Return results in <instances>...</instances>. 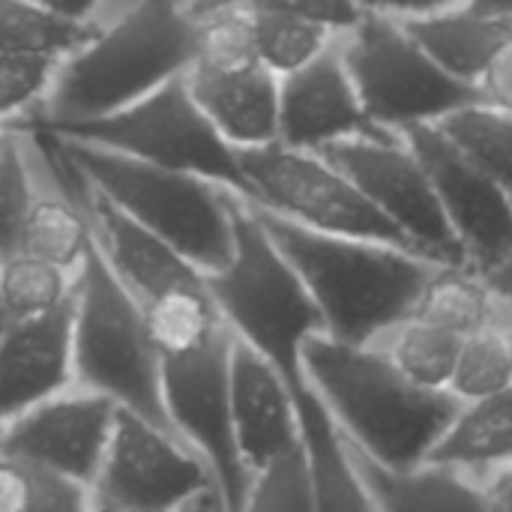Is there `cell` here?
Returning a JSON list of instances; mask_svg holds the SVG:
<instances>
[{"label": "cell", "mask_w": 512, "mask_h": 512, "mask_svg": "<svg viewBox=\"0 0 512 512\" xmlns=\"http://www.w3.org/2000/svg\"><path fill=\"white\" fill-rule=\"evenodd\" d=\"M243 512H315L303 444L252 474Z\"/></svg>", "instance_id": "1f68e13d"}, {"label": "cell", "mask_w": 512, "mask_h": 512, "mask_svg": "<svg viewBox=\"0 0 512 512\" xmlns=\"http://www.w3.org/2000/svg\"><path fill=\"white\" fill-rule=\"evenodd\" d=\"M75 276L30 252L0 261V300L12 321H27L66 306L75 297Z\"/></svg>", "instance_id": "4316f807"}, {"label": "cell", "mask_w": 512, "mask_h": 512, "mask_svg": "<svg viewBox=\"0 0 512 512\" xmlns=\"http://www.w3.org/2000/svg\"><path fill=\"white\" fill-rule=\"evenodd\" d=\"M255 213L306 282L324 318V336L339 342L372 345L405 321L438 267V261L402 246L318 234L261 207Z\"/></svg>", "instance_id": "7a4b0ae2"}, {"label": "cell", "mask_w": 512, "mask_h": 512, "mask_svg": "<svg viewBox=\"0 0 512 512\" xmlns=\"http://www.w3.org/2000/svg\"><path fill=\"white\" fill-rule=\"evenodd\" d=\"M405 24L417 36V42L450 75H456L459 81H465V84H471L477 90V78H480L492 48L510 30L512 21L483 18L477 12L459 6V9L426 15V18H408Z\"/></svg>", "instance_id": "44dd1931"}, {"label": "cell", "mask_w": 512, "mask_h": 512, "mask_svg": "<svg viewBox=\"0 0 512 512\" xmlns=\"http://www.w3.org/2000/svg\"><path fill=\"white\" fill-rule=\"evenodd\" d=\"M477 93H480V102L504 108L512 114V24L501 36V42L492 48L477 78Z\"/></svg>", "instance_id": "d590c367"}, {"label": "cell", "mask_w": 512, "mask_h": 512, "mask_svg": "<svg viewBox=\"0 0 512 512\" xmlns=\"http://www.w3.org/2000/svg\"><path fill=\"white\" fill-rule=\"evenodd\" d=\"M342 54L369 117L396 135L420 123H438L480 99L393 15L366 9L363 21L342 36Z\"/></svg>", "instance_id": "ba28073f"}, {"label": "cell", "mask_w": 512, "mask_h": 512, "mask_svg": "<svg viewBox=\"0 0 512 512\" xmlns=\"http://www.w3.org/2000/svg\"><path fill=\"white\" fill-rule=\"evenodd\" d=\"M180 512H219V501H216V495L210 492V495H201L198 501H192L186 510Z\"/></svg>", "instance_id": "7bdbcfd3"}, {"label": "cell", "mask_w": 512, "mask_h": 512, "mask_svg": "<svg viewBox=\"0 0 512 512\" xmlns=\"http://www.w3.org/2000/svg\"><path fill=\"white\" fill-rule=\"evenodd\" d=\"M294 396L300 411L315 512H378L345 435L339 432L336 420L330 417V411L306 378L294 384Z\"/></svg>", "instance_id": "ac0fdd59"}, {"label": "cell", "mask_w": 512, "mask_h": 512, "mask_svg": "<svg viewBox=\"0 0 512 512\" xmlns=\"http://www.w3.org/2000/svg\"><path fill=\"white\" fill-rule=\"evenodd\" d=\"M240 165L249 183V204L279 219L318 234L378 240L417 252L411 240L321 150H297L273 141L267 147L240 150Z\"/></svg>", "instance_id": "9c48e42d"}, {"label": "cell", "mask_w": 512, "mask_h": 512, "mask_svg": "<svg viewBox=\"0 0 512 512\" xmlns=\"http://www.w3.org/2000/svg\"><path fill=\"white\" fill-rule=\"evenodd\" d=\"M102 24L93 18L63 15L39 0H0V51L72 57L99 36Z\"/></svg>", "instance_id": "603a6c76"}, {"label": "cell", "mask_w": 512, "mask_h": 512, "mask_svg": "<svg viewBox=\"0 0 512 512\" xmlns=\"http://www.w3.org/2000/svg\"><path fill=\"white\" fill-rule=\"evenodd\" d=\"M72 372L81 390L99 393L117 408L174 432L162 399L159 351L144 309L96 240L75 276Z\"/></svg>", "instance_id": "8992f818"}, {"label": "cell", "mask_w": 512, "mask_h": 512, "mask_svg": "<svg viewBox=\"0 0 512 512\" xmlns=\"http://www.w3.org/2000/svg\"><path fill=\"white\" fill-rule=\"evenodd\" d=\"M336 168H342L360 192L411 240V246L438 264H465L432 177L420 156L402 135L390 138H354L321 150Z\"/></svg>", "instance_id": "30bf717a"}, {"label": "cell", "mask_w": 512, "mask_h": 512, "mask_svg": "<svg viewBox=\"0 0 512 512\" xmlns=\"http://www.w3.org/2000/svg\"><path fill=\"white\" fill-rule=\"evenodd\" d=\"M252 27H255V51L261 66H267L279 78L309 66L336 39L330 30L318 24H309L303 18L267 6L252 9Z\"/></svg>", "instance_id": "f1b7e54d"}, {"label": "cell", "mask_w": 512, "mask_h": 512, "mask_svg": "<svg viewBox=\"0 0 512 512\" xmlns=\"http://www.w3.org/2000/svg\"><path fill=\"white\" fill-rule=\"evenodd\" d=\"M216 495L210 468L174 432L117 411L93 501L135 512H180L201 495Z\"/></svg>", "instance_id": "8fae6325"}, {"label": "cell", "mask_w": 512, "mask_h": 512, "mask_svg": "<svg viewBox=\"0 0 512 512\" xmlns=\"http://www.w3.org/2000/svg\"><path fill=\"white\" fill-rule=\"evenodd\" d=\"M477 168L512 195V114L504 108L471 102L435 123Z\"/></svg>", "instance_id": "484cf974"}, {"label": "cell", "mask_w": 512, "mask_h": 512, "mask_svg": "<svg viewBox=\"0 0 512 512\" xmlns=\"http://www.w3.org/2000/svg\"><path fill=\"white\" fill-rule=\"evenodd\" d=\"M228 405L234 441L249 474L303 444L294 384L240 339H234L231 348Z\"/></svg>", "instance_id": "9a60e30c"}, {"label": "cell", "mask_w": 512, "mask_h": 512, "mask_svg": "<svg viewBox=\"0 0 512 512\" xmlns=\"http://www.w3.org/2000/svg\"><path fill=\"white\" fill-rule=\"evenodd\" d=\"M33 135L78 141L111 150L147 165L198 174L249 201V183L240 165V150L231 147L210 117L195 102L186 75L162 84L138 102L84 120H30Z\"/></svg>", "instance_id": "52a82bcc"}, {"label": "cell", "mask_w": 512, "mask_h": 512, "mask_svg": "<svg viewBox=\"0 0 512 512\" xmlns=\"http://www.w3.org/2000/svg\"><path fill=\"white\" fill-rule=\"evenodd\" d=\"M465 9H471L483 18L512 21V0H465Z\"/></svg>", "instance_id": "60d3db41"}, {"label": "cell", "mask_w": 512, "mask_h": 512, "mask_svg": "<svg viewBox=\"0 0 512 512\" xmlns=\"http://www.w3.org/2000/svg\"><path fill=\"white\" fill-rule=\"evenodd\" d=\"M512 387V351L504 339V333L498 330V324L468 336L462 342L453 378L447 393L465 405V402H477V399H489L498 396Z\"/></svg>", "instance_id": "f546056e"}, {"label": "cell", "mask_w": 512, "mask_h": 512, "mask_svg": "<svg viewBox=\"0 0 512 512\" xmlns=\"http://www.w3.org/2000/svg\"><path fill=\"white\" fill-rule=\"evenodd\" d=\"M72 312L75 297L48 315L12 321L0 336V426L75 384Z\"/></svg>", "instance_id": "2e32d148"}, {"label": "cell", "mask_w": 512, "mask_h": 512, "mask_svg": "<svg viewBox=\"0 0 512 512\" xmlns=\"http://www.w3.org/2000/svg\"><path fill=\"white\" fill-rule=\"evenodd\" d=\"M501 300L486 285L483 273L465 264H438L426 279L411 315H420L459 339H468L498 324Z\"/></svg>", "instance_id": "7402d4cb"}, {"label": "cell", "mask_w": 512, "mask_h": 512, "mask_svg": "<svg viewBox=\"0 0 512 512\" xmlns=\"http://www.w3.org/2000/svg\"><path fill=\"white\" fill-rule=\"evenodd\" d=\"M426 165L441 210L465 249L468 267L486 273L512 252V195L477 168L435 123L399 132Z\"/></svg>", "instance_id": "7c38bea8"}, {"label": "cell", "mask_w": 512, "mask_h": 512, "mask_svg": "<svg viewBox=\"0 0 512 512\" xmlns=\"http://www.w3.org/2000/svg\"><path fill=\"white\" fill-rule=\"evenodd\" d=\"M462 342L456 333L420 318L408 315L405 321L393 324L384 336H378L372 345L381 348V354L417 387L447 393Z\"/></svg>", "instance_id": "cb8c5ba5"}, {"label": "cell", "mask_w": 512, "mask_h": 512, "mask_svg": "<svg viewBox=\"0 0 512 512\" xmlns=\"http://www.w3.org/2000/svg\"><path fill=\"white\" fill-rule=\"evenodd\" d=\"M303 378L318 393L345 441L384 468H417L453 423L450 393L408 381L375 345L312 336L303 348Z\"/></svg>", "instance_id": "6da1fadb"}, {"label": "cell", "mask_w": 512, "mask_h": 512, "mask_svg": "<svg viewBox=\"0 0 512 512\" xmlns=\"http://www.w3.org/2000/svg\"><path fill=\"white\" fill-rule=\"evenodd\" d=\"M198 21L195 36V60L201 69H240L261 63L255 51V27L252 9H222ZM189 66V69H192Z\"/></svg>", "instance_id": "4dcf8cb0"}, {"label": "cell", "mask_w": 512, "mask_h": 512, "mask_svg": "<svg viewBox=\"0 0 512 512\" xmlns=\"http://www.w3.org/2000/svg\"><path fill=\"white\" fill-rule=\"evenodd\" d=\"M9 138H12V126H9L6 120H0V156L6 153V144H9Z\"/></svg>", "instance_id": "f6af8a7d"}, {"label": "cell", "mask_w": 512, "mask_h": 512, "mask_svg": "<svg viewBox=\"0 0 512 512\" xmlns=\"http://www.w3.org/2000/svg\"><path fill=\"white\" fill-rule=\"evenodd\" d=\"M186 84L231 147L252 150L279 141V75H273L267 66H192L186 72Z\"/></svg>", "instance_id": "e0dca14e"}, {"label": "cell", "mask_w": 512, "mask_h": 512, "mask_svg": "<svg viewBox=\"0 0 512 512\" xmlns=\"http://www.w3.org/2000/svg\"><path fill=\"white\" fill-rule=\"evenodd\" d=\"M93 489L0 456V512H90Z\"/></svg>", "instance_id": "83f0119b"}, {"label": "cell", "mask_w": 512, "mask_h": 512, "mask_svg": "<svg viewBox=\"0 0 512 512\" xmlns=\"http://www.w3.org/2000/svg\"><path fill=\"white\" fill-rule=\"evenodd\" d=\"M33 198L36 189L30 180L27 153L18 138V129H12L6 153L0 156V261L21 252V237Z\"/></svg>", "instance_id": "836d02e7"}, {"label": "cell", "mask_w": 512, "mask_h": 512, "mask_svg": "<svg viewBox=\"0 0 512 512\" xmlns=\"http://www.w3.org/2000/svg\"><path fill=\"white\" fill-rule=\"evenodd\" d=\"M183 3L192 18H204V15L222 12V9H255L264 0H183Z\"/></svg>", "instance_id": "f35d334b"}, {"label": "cell", "mask_w": 512, "mask_h": 512, "mask_svg": "<svg viewBox=\"0 0 512 512\" xmlns=\"http://www.w3.org/2000/svg\"><path fill=\"white\" fill-rule=\"evenodd\" d=\"M498 330L504 333V339H507V345H510V351H512V306H504V303H501V312H498Z\"/></svg>", "instance_id": "ee69618b"}, {"label": "cell", "mask_w": 512, "mask_h": 512, "mask_svg": "<svg viewBox=\"0 0 512 512\" xmlns=\"http://www.w3.org/2000/svg\"><path fill=\"white\" fill-rule=\"evenodd\" d=\"M93 222L84 204L72 189L66 195H36L24 237L21 252H30L36 258H45L69 273H78L87 252L93 249Z\"/></svg>", "instance_id": "d4e9b609"}, {"label": "cell", "mask_w": 512, "mask_h": 512, "mask_svg": "<svg viewBox=\"0 0 512 512\" xmlns=\"http://www.w3.org/2000/svg\"><path fill=\"white\" fill-rule=\"evenodd\" d=\"M429 462L456 468L480 483L512 468V387L498 396L459 405Z\"/></svg>", "instance_id": "ffe728a7"}, {"label": "cell", "mask_w": 512, "mask_h": 512, "mask_svg": "<svg viewBox=\"0 0 512 512\" xmlns=\"http://www.w3.org/2000/svg\"><path fill=\"white\" fill-rule=\"evenodd\" d=\"M90 512H135V510H123V507H114V504H102V501H93Z\"/></svg>", "instance_id": "bcb514c9"}, {"label": "cell", "mask_w": 512, "mask_h": 512, "mask_svg": "<svg viewBox=\"0 0 512 512\" xmlns=\"http://www.w3.org/2000/svg\"><path fill=\"white\" fill-rule=\"evenodd\" d=\"M369 12H381V15H393V18H426V15H438V12H450L465 6V0H360Z\"/></svg>", "instance_id": "8d00e7d4"}, {"label": "cell", "mask_w": 512, "mask_h": 512, "mask_svg": "<svg viewBox=\"0 0 512 512\" xmlns=\"http://www.w3.org/2000/svg\"><path fill=\"white\" fill-rule=\"evenodd\" d=\"M117 405L99 393H57L0 426L3 456L93 489L114 432Z\"/></svg>", "instance_id": "4fadbf2b"}, {"label": "cell", "mask_w": 512, "mask_h": 512, "mask_svg": "<svg viewBox=\"0 0 512 512\" xmlns=\"http://www.w3.org/2000/svg\"><path fill=\"white\" fill-rule=\"evenodd\" d=\"M63 60L48 54L0 51V120L12 126L18 114H27L33 105H45Z\"/></svg>", "instance_id": "d6a6232c"}, {"label": "cell", "mask_w": 512, "mask_h": 512, "mask_svg": "<svg viewBox=\"0 0 512 512\" xmlns=\"http://www.w3.org/2000/svg\"><path fill=\"white\" fill-rule=\"evenodd\" d=\"M486 486H489V495H492V510L512 512V468H507L498 477H492Z\"/></svg>", "instance_id": "ab89813d"}, {"label": "cell", "mask_w": 512, "mask_h": 512, "mask_svg": "<svg viewBox=\"0 0 512 512\" xmlns=\"http://www.w3.org/2000/svg\"><path fill=\"white\" fill-rule=\"evenodd\" d=\"M231 261L204 273L234 339L267 357L291 384L303 378V348L324 333V318L297 267L270 237L255 207L231 192Z\"/></svg>", "instance_id": "5b68a950"}, {"label": "cell", "mask_w": 512, "mask_h": 512, "mask_svg": "<svg viewBox=\"0 0 512 512\" xmlns=\"http://www.w3.org/2000/svg\"><path fill=\"white\" fill-rule=\"evenodd\" d=\"M0 456H3V441H0Z\"/></svg>", "instance_id": "c3c4849f"}, {"label": "cell", "mask_w": 512, "mask_h": 512, "mask_svg": "<svg viewBox=\"0 0 512 512\" xmlns=\"http://www.w3.org/2000/svg\"><path fill=\"white\" fill-rule=\"evenodd\" d=\"M261 6L318 24L333 36L351 33L366 15V6L360 0H264Z\"/></svg>", "instance_id": "e575fe53"}, {"label": "cell", "mask_w": 512, "mask_h": 512, "mask_svg": "<svg viewBox=\"0 0 512 512\" xmlns=\"http://www.w3.org/2000/svg\"><path fill=\"white\" fill-rule=\"evenodd\" d=\"M48 141L84 183L192 261L201 273H216L231 261L234 219L228 189L198 174L147 165L90 144L60 138Z\"/></svg>", "instance_id": "277c9868"}, {"label": "cell", "mask_w": 512, "mask_h": 512, "mask_svg": "<svg viewBox=\"0 0 512 512\" xmlns=\"http://www.w3.org/2000/svg\"><path fill=\"white\" fill-rule=\"evenodd\" d=\"M195 36L198 21L183 0H138L63 60L42 117L84 120L138 102L189 72Z\"/></svg>", "instance_id": "3957f363"}, {"label": "cell", "mask_w": 512, "mask_h": 512, "mask_svg": "<svg viewBox=\"0 0 512 512\" xmlns=\"http://www.w3.org/2000/svg\"><path fill=\"white\" fill-rule=\"evenodd\" d=\"M63 15H72V18H93V9L99 6V0H39Z\"/></svg>", "instance_id": "b9f144b4"}, {"label": "cell", "mask_w": 512, "mask_h": 512, "mask_svg": "<svg viewBox=\"0 0 512 512\" xmlns=\"http://www.w3.org/2000/svg\"><path fill=\"white\" fill-rule=\"evenodd\" d=\"M483 279H486V285L492 288V294H495L504 306H512V252L504 261H498L495 267H489V270L483 273Z\"/></svg>", "instance_id": "74e56055"}, {"label": "cell", "mask_w": 512, "mask_h": 512, "mask_svg": "<svg viewBox=\"0 0 512 512\" xmlns=\"http://www.w3.org/2000/svg\"><path fill=\"white\" fill-rule=\"evenodd\" d=\"M9 324H12V318H9V312H6V306H3V300H0V336L9 330Z\"/></svg>", "instance_id": "7dc6e473"}, {"label": "cell", "mask_w": 512, "mask_h": 512, "mask_svg": "<svg viewBox=\"0 0 512 512\" xmlns=\"http://www.w3.org/2000/svg\"><path fill=\"white\" fill-rule=\"evenodd\" d=\"M351 447V444H348ZM378 512H495L489 486L444 465L384 468L351 447Z\"/></svg>", "instance_id": "d6986e66"}, {"label": "cell", "mask_w": 512, "mask_h": 512, "mask_svg": "<svg viewBox=\"0 0 512 512\" xmlns=\"http://www.w3.org/2000/svg\"><path fill=\"white\" fill-rule=\"evenodd\" d=\"M378 126L348 72L342 36H336L309 66L279 78V141L297 150H324L354 138H390Z\"/></svg>", "instance_id": "5bb4252c"}]
</instances>
